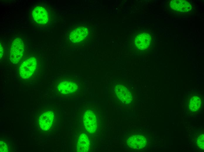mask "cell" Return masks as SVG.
<instances>
[{
	"label": "cell",
	"mask_w": 204,
	"mask_h": 152,
	"mask_svg": "<svg viewBox=\"0 0 204 152\" xmlns=\"http://www.w3.org/2000/svg\"><path fill=\"white\" fill-rule=\"evenodd\" d=\"M81 80L76 77L72 76L63 80L58 84L57 89L61 93L64 94H73L78 89Z\"/></svg>",
	"instance_id": "1"
},
{
	"label": "cell",
	"mask_w": 204,
	"mask_h": 152,
	"mask_svg": "<svg viewBox=\"0 0 204 152\" xmlns=\"http://www.w3.org/2000/svg\"><path fill=\"white\" fill-rule=\"evenodd\" d=\"M24 52V44L21 38H16L12 43L10 51V59L13 64L18 63L23 57Z\"/></svg>",
	"instance_id": "2"
},
{
	"label": "cell",
	"mask_w": 204,
	"mask_h": 152,
	"mask_svg": "<svg viewBox=\"0 0 204 152\" xmlns=\"http://www.w3.org/2000/svg\"><path fill=\"white\" fill-rule=\"evenodd\" d=\"M37 61L34 57H31L25 61L19 68L21 77L24 79H28L33 74L36 69Z\"/></svg>",
	"instance_id": "3"
},
{
	"label": "cell",
	"mask_w": 204,
	"mask_h": 152,
	"mask_svg": "<svg viewBox=\"0 0 204 152\" xmlns=\"http://www.w3.org/2000/svg\"><path fill=\"white\" fill-rule=\"evenodd\" d=\"M83 122L85 128L89 132L92 134L96 132L97 129L96 119L92 111L88 110L85 112Z\"/></svg>",
	"instance_id": "4"
},
{
	"label": "cell",
	"mask_w": 204,
	"mask_h": 152,
	"mask_svg": "<svg viewBox=\"0 0 204 152\" xmlns=\"http://www.w3.org/2000/svg\"><path fill=\"white\" fill-rule=\"evenodd\" d=\"M88 34V31L86 27H79L75 28L71 32L69 39L72 43H77L86 38Z\"/></svg>",
	"instance_id": "5"
},
{
	"label": "cell",
	"mask_w": 204,
	"mask_h": 152,
	"mask_svg": "<svg viewBox=\"0 0 204 152\" xmlns=\"http://www.w3.org/2000/svg\"><path fill=\"white\" fill-rule=\"evenodd\" d=\"M114 90L118 98L123 103L129 104L132 100V94L129 90L123 85H116Z\"/></svg>",
	"instance_id": "6"
},
{
	"label": "cell",
	"mask_w": 204,
	"mask_h": 152,
	"mask_svg": "<svg viewBox=\"0 0 204 152\" xmlns=\"http://www.w3.org/2000/svg\"><path fill=\"white\" fill-rule=\"evenodd\" d=\"M128 146L131 148L140 149L144 148L146 145V138L140 135H135L130 137L127 141Z\"/></svg>",
	"instance_id": "7"
},
{
	"label": "cell",
	"mask_w": 204,
	"mask_h": 152,
	"mask_svg": "<svg viewBox=\"0 0 204 152\" xmlns=\"http://www.w3.org/2000/svg\"><path fill=\"white\" fill-rule=\"evenodd\" d=\"M170 6L175 11L186 13L190 11L192 6L189 2L183 0H173L171 1Z\"/></svg>",
	"instance_id": "8"
},
{
	"label": "cell",
	"mask_w": 204,
	"mask_h": 152,
	"mask_svg": "<svg viewBox=\"0 0 204 152\" xmlns=\"http://www.w3.org/2000/svg\"><path fill=\"white\" fill-rule=\"evenodd\" d=\"M32 15L35 21L39 24H45L48 20L47 12L44 8L40 6L34 8L32 11Z\"/></svg>",
	"instance_id": "9"
},
{
	"label": "cell",
	"mask_w": 204,
	"mask_h": 152,
	"mask_svg": "<svg viewBox=\"0 0 204 152\" xmlns=\"http://www.w3.org/2000/svg\"><path fill=\"white\" fill-rule=\"evenodd\" d=\"M151 41V37L147 33H142L137 35L135 39V44L139 49L145 50L149 46Z\"/></svg>",
	"instance_id": "10"
},
{
	"label": "cell",
	"mask_w": 204,
	"mask_h": 152,
	"mask_svg": "<svg viewBox=\"0 0 204 152\" xmlns=\"http://www.w3.org/2000/svg\"><path fill=\"white\" fill-rule=\"evenodd\" d=\"M54 119V115L51 111L46 112L40 117L39 123L40 127L43 130L46 131L51 127Z\"/></svg>",
	"instance_id": "11"
},
{
	"label": "cell",
	"mask_w": 204,
	"mask_h": 152,
	"mask_svg": "<svg viewBox=\"0 0 204 152\" xmlns=\"http://www.w3.org/2000/svg\"><path fill=\"white\" fill-rule=\"evenodd\" d=\"M90 145L89 138L85 134H81L79 137L76 151L79 152H86L88 151Z\"/></svg>",
	"instance_id": "12"
},
{
	"label": "cell",
	"mask_w": 204,
	"mask_h": 152,
	"mask_svg": "<svg viewBox=\"0 0 204 152\" xmlns=\"http://www.w3.org/2000/svg\"><path fill=\"white\" fill-rule=\"evenodd\" d=\"M201 104V101L200 99L197 96H193L190 101L189 108L192 111H196L199 108Z\"/></svg>",
	"instance_id": "13"
},
{
	"label": "cell",
	"mask_w": 204,
	"mask_h": 152,
	"mask_svg": "<svg viewBox=\"0 0 204 152\" xmlns=\"http://www.w3.org/2000/svg\"><path fill=\"white\" fill-rule=\"evenodd\" d=\"M197 143L199 147L204 150V135L202 134L198 138Z\"/></svg>",
	"instance_id": "14"
},
{
	"label": "cell",
	"mask_w": 204,
	"mask_h": 152,
	"mask_svg": "<svg viewBox=\"0 0 204 152\" xmlns=\"http://www.w3.org/2000/svg\"><path fill=\"white\" fill-rule=\"evenodd\" d=\"M0 152H6L8 151V147L7 145L4 142L0 141Z\"/></svg>",
	"instance_id": "15"
},
{
	"label": "cell",
	"mask_w": 204,
	"mask_h": 152,
	"mask_svg": "<svg viewBox=\"0 0 204 152\" xmlns=\"http://www.w3.org/2000/svg\"><path fill=\"white\" fill-rule=\"evenodd\" d=\"M0 59H1V58L2 57L3 53V49L2 46L0 44Z\"/></svg>",
	"instance_id": "16"
}]
</instances>
